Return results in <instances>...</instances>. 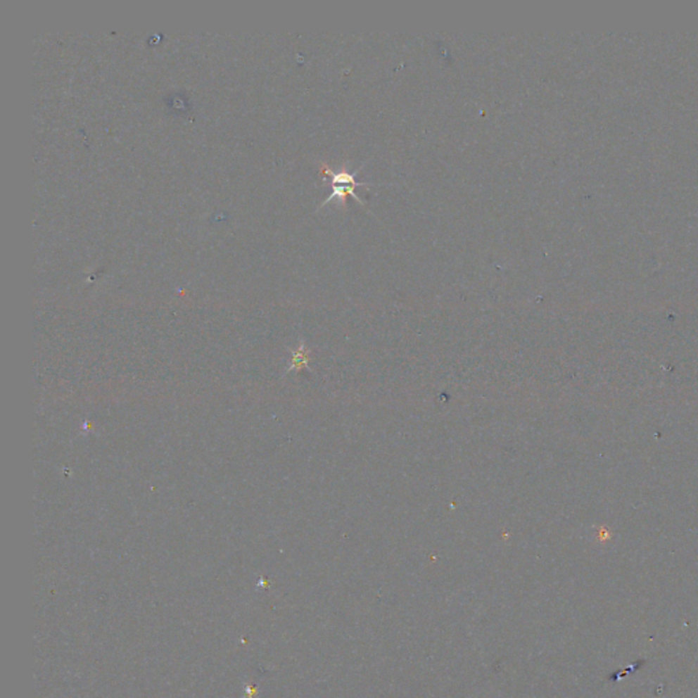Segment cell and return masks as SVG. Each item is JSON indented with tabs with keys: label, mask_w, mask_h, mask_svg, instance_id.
Here are the masks:
<instances>
[{
	"label": "cell",
	"mask_w": 698,
	"mask_h": 698,
	"mask_svg": "<svg viewBox=\"0 0 698 698\" xmlns=\"http://www.w3.org/2000/svg\"><path fill=\"white\" fill-rule=\"evenodd\" d=\"M360 170H362V167H360L356 172H359ZM356 172H355V174L348 172L347 167H343V168H341L340 171H337V172H336V171L329 170V168L325 167V165H324V168H322V174H324L325 177H329V179H330L331 186H353V187L370 186L369 183H364V182H357V180H356V177H355Z\"/></svg>",
	"instance_id": "6da1fadb"
}]
</instances>
